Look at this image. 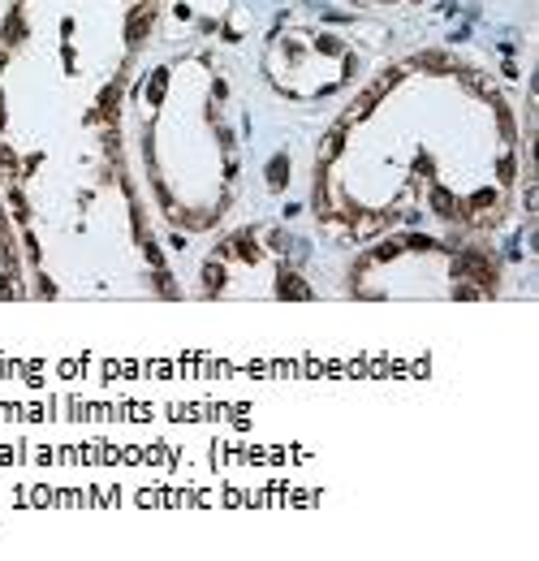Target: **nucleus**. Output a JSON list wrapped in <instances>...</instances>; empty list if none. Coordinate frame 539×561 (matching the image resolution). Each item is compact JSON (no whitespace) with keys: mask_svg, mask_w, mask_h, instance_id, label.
Wrapping results in <instances>:
<instances>
[{"mask_svg":"<svg viewBox=\"0 0 539 561\" xmlns=\"http://www.w3.org/2000/svg\"><path fill=\"white\" fill-rule=\"evenodd\" d=\"M22 39H27V22H22V13L13 9V13H9V22H5V43L13 48V43H22Z\"/></svg>","mask_w":539,"mask_h":561,"instance_id":"f03ea898","label":"nucleus"},{"mask_svg":"<svg viewBox=\"0 0 539 561\" xmlns=\"http://www.w3.org/2000/svg\"><path fill=\"white\" fill-rule=\"evenodd\" d=\"M0 125H5V108H0Z\"/></svg>","mask_w":539,"mask_h":561,"instance_id":"20e7f679","label":"nucleus"},{"mask_svg":"<svg viewBox=\"0 0 539 561\" xmlns=\"http://www.w3.org/2000/svg\"><path fill=\"white\" fill-rule=\"evenodd\" d=\"M151 22H156V5H138L130 13V27H125V39H130V48H138L151 31Z\"/></svg>","mask_w":539,"mask_h":561,"instance_id":"f257e3e1","label":"nucleus"},{"mask_svg":"<svg viewBox=\"0 0 539 561\" xmlns=\"http://www.w3.org/2000/svg\"><path fill=\"white\" fill-rule=\"evenodd\" d=\"M496 177H501V186H513V182H518V160H513V156H501Z\"/></svg>","mask_w":539,"mask_h":561,"instance_id":"7ed1b4c3","label":"nucleus"}]
</instances>
